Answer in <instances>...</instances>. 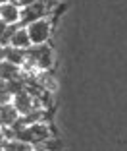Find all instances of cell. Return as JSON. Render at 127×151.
Returning a JSON list of instances; mask_svg holds the SVG:
<instances>
[{"label": "cell", "mask_w": 127, "mask_h": 151, "mask_svg": "<svg viewBox=\"0 0 127 151\" xmlns=\"http://www.w3.org/2000/svg\"><path fill=\"white\" fill-rule=\"evenodd\" d=\"M0 151H2V149H0Z\"/></svg>", "instance_id": "21"}, {"label": "cell", "mask_w": 127, "mask_h": 151, "mask_svg": "<svg viewBox=\"0 0 127 151\" xmlns=\"http://www.w3.org/2000/svg\"><path fill=\"white\" fill-rule=\"evenodd\" d=\"M0 19L6 23V25H13V23L19 22V8L13 2H6V4L0 6Z\"/></svg>", "instance_id": "6"}, {"label": "cell", "mask_w": 127, "mask_h": 151, "mask_svg": "<svg viewBox=\"0 0 127 151\" xmlns=\"http://www.w3.org/2000/svg\"><path fill=\"white\" fill-rule=\"evenodd\" d=\"M10 101H12V95L4 89V85H0V107H2V105H8Z\"/></svg>", "instance_id": "14"}, {"label": "cell", "mask_w": 127, "mask_h": 151, "mask_svg": "<svg viewBox=\"0 0 127 151\" xmlns=\"http://www.w3.org/2000/svg\"><path fill=\"white\" fill-rule=\"evenodd\" d=\"M6 27H8V25H6V23L2 22V19H0V35H2V33L6 31Z\"/></svg>", "instance_id": "16"}, {"label": "cell", "mask_w": 127, "mask_h": 151, "mask_svg": "<svg viewBox=\"0 0 127 151\" xmlns=\"http://www.w3.org/2000/svg\"><path fill=\"white\" fill-rule=\"evenodd\" d=\"M18 116H19V112L13 109L12 103L0 107V124H2V126H12L13 122L18 120Z\"/></svg>", "instance_id": "9"}, {"label": "cell", "mask_w": 127, "mask_h": 151, "mask_svg": "<svg viewBox=\"0 0 127 151\" xmlns=\"http://www.w3.org/2000/svg\"><path fill=\"white\" fill-rule=\"evenodd\" d=\"M25 31L29 35L31 45H44L50 39V23L46 19H37L25 25Z\"/></svg>", "instance_id": "2"}, {"label": "cell", "mask_w": 127, "mask_h": 151, "mask_svg": "<svg viewBox=\"0 0 127 151\" xmlns=\"http://www.w3.org/2000/svg\"><path fill=\"white\" fill-rule=\"evenodd\" d=\"M2 151H31V145L19 142V139H6L2 145Z\"/></svg>", "instance_id": "12"}, {"label": "cell", "mask_w": 127, "mask_h": 151, "mask_svg": "<svg viewBox=\"0 0 127 151\" xmlns=\"http://www.w3.org/2000/svg\"><path fill=\"white\" fill-rule=\"evenodd\" d=\"M6 2H12V0H0V6H2V4H6Z\"/></svg>", "instance_id": "19"}, {"label": "cell", "mask_w": 127, "mask_h": 151, "mask_svg": "<svg viewBox=\"0 0 127 151\" xmlns=\"http://www.w3.org/2000/svg\"><path fill=\"white\" fill-rule=\"evenodd\" d=\"M10 45L12 47H18V49H29L31 47V41H29V35H27L25 27L18 25V29H16V33L12 35V39H10Z\"/></svg>", "instance_id": "8"}, {"label": "cell", "mask_w": 127, "mask_h": 151, "mask_svg": "<svg viewBox=\"0 0 127 151\" xmlns=\"http://www.w3.org/2000/svg\"><path fill=\"white\" fill-rule=\"evenodd\" d=\"M4 60V47H0V62Z\"/></svg>", "instance_id": "17"}, {"label": "cell", "mask_w": 127, "mask_h": 151, "mask_svg": "<svg viewBox=\"0 0 127 151\" xmlns=\"http://www.w3.org/2000/svg\"><path fill=\"white\" fill-rule=\"evenodd\" d=\"M19 74H21V68L19 66L10 64V62H6V60L0 62V80L2 81H8V80H12V78H18Z\"/></svg>", "instance_id": "10"}, {"label": "cell", "mask_w": 127, "mask_h": 151, "mask_svg": "<svg viewBox=\"0 0 127 151\" xmlns=\"http://www.w3.org/2000/svg\"><path fill=\"white\" fill-rule=\"evenodd\" d=\"M12 2L18 6V8H25V6L33 4V2H37V0H12Z\"/></svg>", "instance_id": "15"}, {"label": "cell", "mask_w": 127, "mask_h": 151, "mask_svg": "<svg viewBox=\"0 0 127 151\" xmlns=\"http://www.w3.org/2000/svg\"><path fill=\"white\" fill-rule=\"evenodd\" d=\"M4 142H6V139H4V136L0 134V149H2V145H4Z\"/></svg>", "instance_id": "18"}, {"label": "cell", "mask_w": 127, "mask_h": 151, "mask_svg": "<svg viewBox=\"0 0 127 151\" xmlns=\"http://www.w3.org/2000/svg\"><path fill=\"white\" fill-rule=\"evenodd\" d=\"M12 105H13V109L19 112V116L27 114V112L33 111V109H37L35 103H33V95H31L27 89H23L21 93H18V95H13L12 97Z\"/></svg>", "instance_id": "4"}, {"label": "cell", "mask_w": 127, "mask_h": 151, "mask_svg": "<svg viewBox=\"0 0 127 151\" xmlns=\"http://www.w3.org/2000/svg\"><path fill=\"white\" fill-rule=\"evenodd\" d=\"M29 139L31 145H37V143H44L46 139H50V128L43 122H37V124H29Z\"/></svg>", "instance_id": "5"}, {"label": "cell", "mask_w": 127, "mask_h": 151, "mask_svg": "<svg viewBox=\"0 0 127 151\" xmlns=\"http://www.w3.org/2000/svg\"><path fill=\"white\" fill-rule=\"evenodd\" d=\"M4 60L10 64H16V66L21 68V64L25 62V50L23 49H18V47H12V45H8V47H4Z\"/></svg>", "instance_id": "7"}, {"label": "cell", "mask_w": 127, "mask_h": 151, "mask_svg": "<svg viewBox=\"0 0 127 151\" xmlns=\"http://www.w3.org/2000/svg\"><path fill=\"white\" fill-rule=\"evenodd\" d=\"M0 128H2V124H0Z\"/></svg>", "instance_id": "20"}, {"label": "cell", "mask_w": 127, "mask_h": 151, "mask_svg": "<svg viewBox=\"0 0 127 151\" xmlns=\"http://www.w3.org/2000/svg\"><path fill=\"white\" fill-rule=\"evenodd\" d=\"M2 85H4V89H6V91H8L10 95H12V97H13V95L21 93L23 89H25V78H23V76L19 74L18 78H12V80L4 81V83H2Z\"/></svg>", "instance_id": "11"}, {"label": "cell", "mask_w": 127, "mask_h": 151, "mask_svg": "<svg viewBox=\"0 0 127 151\" xmlns=\"http://www.w3.org/2000/svg\"><path fill=\"white\" fill-rule=\"evenodd\" d=\"M25 60H31L40 70H48L52 68V49L48 45H31L25 49Z\"/></svg>", "instance_id": "1"}, {"label": "cell", "mask_w": 127, "mask_h": 151, "mask_svg": "<svg viewBox=\"0 0 127 151\" xmlns=\"http://www.w3.org/2000/svg\"><path fill=\"white\" fill-rule=\"evenodd\" d=\"M16 29H18V23H13V25H8V27H6V31L0 35V47H8L12 35L16 33Z\"/></svg>", "instance_id": "13"}, {"label": "cell", "mask_w": 127, "mask_h": 151, "mask_svg": "<svg viewBox=\"0 0 127 151\" xmlns=\"http://www.w3.org/2000/svg\"><path fill=\"white\" fill-rule=\"evenodd\" d=\"M46 14V6H44L43 0H37L33 4L25 6V8L19 10V22L21 23H31V22H37V19H43V16Z\"/></svg>", "instance_id": "3"}]
</instances>
